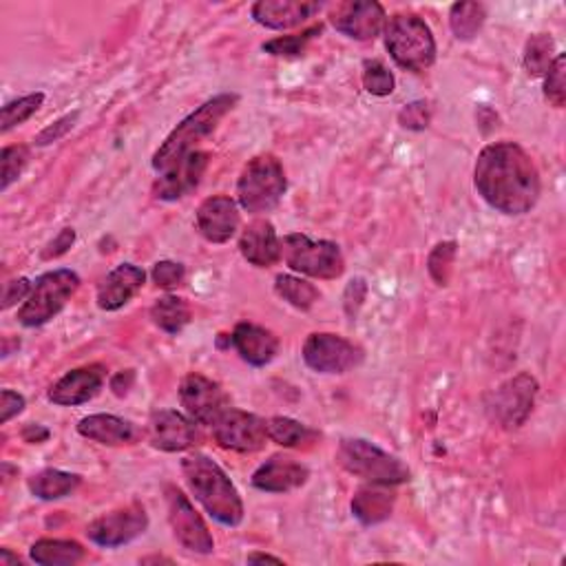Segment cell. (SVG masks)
<instances>
[{
  "instance_id": "cell-1",
  "label": "cell",
  "mask_w": 566,
  "mask_h": 566,
  "mask_svg": "<svg viewBox=\"0 0 566 566\" xmlns=\"http://www.w3.org/2000/svg\"><path fill=\"white\" fill-rule=\"evenodd\" d=\"M478 195L498 213L526 215L540 200L542 182L533 158L515 142H495L480 151L473 169Z\"/></svg>"
},
{
  "instance_id": "cell-2",
  "label": "cell",
  "mask_w": 566,
  "mask_h": 566,
  "mask_svg": "<svg viewBox=\"0 0 566 566\" xmlns=\"http://www.w3.org/2000/svg\"><path fill=\"white\" fill-rule=\"evenodd\" d=\"M184 478L200 504L224 526H237L244 520V502L226 471L209 456L193 453L182 460Z\"/></svg>"
},
{
  "instance_id": "cell-3",
  "label": "cell",
  "mask_w": 566,
  "mask_h": 566,
  "mask_svg": "<svg viewBox=\"0 0 566 566\" xmlns=\"http://www.w3.org/2000/svg\"><path fill=\"white\" fill-rule=\"evenodd\" d=\"M239 103V96L235 94H220L204 103L200 109H195L189 118H184L171 136L162 142V147L153 156V169L158 173L169 171L173 164H178L189 153L197 151L195 147L215 134L220 122L235 109Z\"/></svg>"
},
{
  "instance_id": "cell-4",
  "label": "cell",
  "mask_w": 566,
  "mask_h": 566,
  "mask_svg": "<svg viewBox=\"0 0 566 566\" xmlns=\"http://www.w3.org/2000/svg\"><path fill=\"white\" fill-rule=\"evenodd\" d=\"M385 47L398 67L414 74H423L436 63V41L429 25L409 12L385 23Z\"/></svg>"
},
{
  "instance_id": "cell-5",
  "label": "cell",
  "mask_w": 566,
  "mask_h": 566,
  "mask_svg": "<svg viewBox=\"0 0 566 566\" xmlns=\"http://www.w3.org/2000/svg\"><path fill=\"white\" fill-rule=\"evenodd\" d=\"M286 189L284 164L275 156L264 153L244 167L237 182V200L246 213L259 215L273 211L284 200Z\"/></svg>"
},
{
  "instance_id": "cell-6",
  "label": "cell",
  "mask_w": 566,
  "mask_h": 566,
  "mask_svg": "<svg viewBox=\"0 0 566 566\" xmlns=\"http://www.w3.org/2000/svg\"><path fill=\"white\" fill-rule=\"evenodd\" d=\"M337 460L348 473L363 478L367 482H381V484L394 487V484L407 482L412 476L407 464L401 458L387 453L385 449L363 438L341 440Z\"/></svg>"
},
{
  "instance_id": "cell-7",
  "label": "cell",
  "mask_w": 566,
  "mask_h": 566,
  "mask_svg": "<svg viewBox=\"0 0 566 566\" xmlns=\"http://www.w3.org/2000/svg\"><path fill=\"white\" fill-rule=\"evenodd\" d=\"M78 288L81 277L74 270L61 268L41 275L32 288V295L19 310V321L25 328H41L50 323L67 306Z\"/></svg>"
},
{
  "instance_id": "cell-8",
  "label": "cell",
  "mask_w": 566,
  "mask_h": 566,
  "mask_svg": "<svg viewBox=\"0 0 566 566\" xmlns=\"http://www.w3.org/2000/svg\"><path fill=\"white\" fill-rule=\"evenodd\" d=\"M281 259L301 275L314 279H337L345 270V259L339 244L328 239H310L308 235H286L281 239Z\"/></svg>"
},
{
  "instance_id": "cell-9",
  "label": "cell",
  "mask_w": 566,
  "mask_h": 566,
  "mask_svg": "<svg viewBox=\"0 0 566 566\" xmlns=\"http://www.w3.org/2000/svg\"><path fill=\"white\" fill-rule=\"evenodd\" d=\"M537 396V381L528 372H520L513 378L498 385L487 398V414L502 429H517L533 412Z\"/></svg>"
},
{
  "instance_id": "cell-10",
  "label": "cell",
  "mask_w": 566,
  "mask_h": 566,
  "mask_svg": "<svg viewBox=\"0 0 566 566\" xmlns=\"http://www.w3.org/2000/svg\"><path fill=\"white\" fill-rule=\"evenodd\" d=\"M303 363L319 374H345L361 365L363 350L345 337L332 332H314L301 350Z\"/></svg>"
},
{
  "instance_id": "cell-11",
  "label": "cell",
  "mask_w": 566,
  "mask_h": 566,
  "mask_svg": "<svg viewBox=\"0 0 566 566\" xmlns=\"http://www.w3.org/2000/svg\"><path fill=\"white\" fill-rule=\"evenodd\" d=\"M213 436L217 445L224 449L253 453V451H259L268 440V420L259 418L257 414L228 407L213 423Z\"/></svg>"
},
{
  "instance_id": "cell-12",
  "label": "cell",
  "mask_w": 566,
  "mask_h": 566,
  "mask_svg": "<svg viewBox=\"0 0 566 566\" xmlns=\"http://www.w3.org/2000/svg\"><path fill=\"white\" fill-rule=\"evenodd\" d=\"M167 506H169V522H171L173 535L184 548L202 555H209L215 551V540L204 517L197 513V509L189 500V495H184L178 487H167Z\"/></svg>"
},
{
  "instance_id": "cell-13",
  "label": "cell",
  "mask_w": 566,
  "mask_h": 566,
  "mask_svg": "<svg viewBox=\"0 0 566 566\" xmlns=\"http://www.w3.org/2000/svg\"><path fill=\"white\" fill-rule=\"evenodd\" d=\"M147 528H149L147 509L136 502L94 520L87 526V537L103 548H118L145 535Z\"/></svg>"
},
{
  "instance_id": "cell-14",
  "label": "cell",
  "mask_w": 566,
  "mask_h": 566,
  "mask_svg": "<svg viewBox=\"0 0 566 566\" xmlns=\"http://www.w3.org/2000/svg\"><path fill=\"white\" fill-rule=\"evenodd\" d=\"M330 23L337 32L352 41H374L387 23L385 10L376 0H348L337 3L330 12Z\"/></svg>"
},
{
  "instance_id": "cell-15",
  "label": "cell",
  "mask_w": 566,
  "mask_h": 566,
  "mask_svg": "<svg viewBox=\"0 0 566 566\" xmlns=\"http://www.w3.org/2000/svg\"><path fill=\"white\" fill-rule=\"evenodd\" d=\"M180 401L193 420L209 427L231 407V398L222 385L202 374H189L182 381Z\"/></svg>"
},
{
  "instance_id": "cell-16",
  "label": "cell",
  "mask_w": 566,
  "mask_h": 566,
  "mask_svg": "<svg viewBox=\"0 0 566 566\" xmlns=\"http://www.w3.org/2000/svg\"><path fill=\"white\" fill-rule=\"evenodd\" d=\"M149 440L162 451H186L202 442V431L197 420L184 416L175 409L153 412L149 420Z\"/></svg>"
},
{
  "instance_id": "cell-17",
  "label": "cell",
  "mask_w": 566,
  "mask_h": 566,
  "mask_svg": "<svg viewBox=\"0 0 566 566\" xmlns=\"http://www.w3.org/2000/svg\"><path fill=\"white\" fill-rule=\"evenodd\" d=\"M206 169H209V153H204V151L189 153L178 164H173L169 171L160 173V178L153 186L156 197L162 202H178V200L191 195L200 186Z\"/></svg>"
},
{
  "instance_id": "cell-18",
  "label": "cell",
  "mask_w": 566,
  "mask_h": 566,
  "mask_svg": "<svg viewBox=\"0 0 566 566\" xmlns=\"http://www.w3.org/2000/svg\"><path fill=\"white\" fill-rule=\"evenodd\" d=\"M323 10V3L314 0H259L253 6V21L266 30H292L308 23Z\"/></svg>"
},
{
  "instance_id": "cell-19",
  "label": "cell",
  "mask_w": 566,
  "mask_h": 566,
  "mask_svg": "<svg viewBox=\"0 0 566 566\" xmlns=\"http://www.w3.org/2000/svg\"><path fill=\"white\" fill-rule=\"evenodd\" d=\"M107 370L105 365H85L67 372L52 389H50V401L63 407H76L85 405L92 398H96L105 385Z\"/></svg>"
},
{
  "instance_id": "cell-20",
  "label": "cell",
  "mask_w": 566,
  "mask_h": 566,
  "mask_svg": "<svg viewBox=\"0 0 566 566\" xmlns=\"http://www.w3.org/2000/svg\"><path fill=\"white\" fill-rule=\"evenodd\" d=\"M239 228L237 202L226 195L209 197L197 209V231L211 244H226Z\"/></svg>"
},
{
  "instance_id": "cell-21",
  "label": "cell",
  "mask_w": 566,
  "mask_h": 566,
  "mask_svg": "<svg viewBox=\"0 0 566 566\" xmlns=\"http://www.w3.org/2000/svg\"><path fill=\"white\" fill-rule=\"evenodd\" d=\"M310 469L290 456H270L255 473L253 487L266 493H288L303 487Z\"/></svg>"
},
{
  "instance_id": "cell-22",
  "label": "cell",
  "mask_w": 566,
  "mask_h": 566,
  "mask_svg": "<svg viewBox=\"0 0 566 566\" xmlns=\"http://www.w3.org/2000/svg\"><path fill=\"white\" fill-rule=\"evenodd\" d=\"M147 273L134 264H120L116 270H111L100 288H98V306L105 312H116L125 308L145 286Z\"/></svg>"
},
{
  "instance_id": "cell-23",
  "label": "cell",
  "mask_w": 566,
  "mask_h": 566,
  "mask_svg": "<svg viewBox=\"0 0 566 566\" xmlns=\"http://www.w3.org/2000/svg\"><path fill=\"white\" fill-rule=\"evenodd\" d=\"M239 250L248 264L257 268H270L281 259V239L268 220H255L244 228L239 237Z\"/></svg>"
},
{
  "instance_id": "cell-24",
  "label": "cell",
  "mask_w": 566,
  "mask_h": 566,
  "mask_svg": "<svg viewBox=\"0 0 566 566\" xmlns=\"http://www.w3.org/2000/svg\"><path fill=\"white\" fill-rule=\"evenodd\" d=\"M231 345L253 367H264L275 361L279 352V339L275 332L257 323H239L231 334Z\"/></svg>"
},
{
  "instance_id": "cell-25",
  "label": "cell",
  "mask_w": 566,
  "mask_h": 566,
  "mask_svg": "<svg viewBox=\"0 0 566 566\" xmlns=\"http://www.w3.org/2000/svg\"><path fill=\"white\" fill-rule=\"evenodd\" d=\"M78 434L107 447L134 445L140 438V431L134 423L114 416V414H92L78 423Z\"/></svg>"
},
{
  "instance_id": "cell-26",
  "label": "cell",
  "mask_w": 566,
  "mask_h": 566,
  "mask_svg": "<svg viewBox=\"0 0 566 566\" xmlns=\"http://www.w3.org/2000/svg\"><path fill=\"white\" fill-rule=\"evenodd\" d=\"M396 504V491L392 484L370 482L367 487H361L352 498V515L363 526H374L385 522Z\"/></svg>"
},
{
  "instance_id": "cell-27",
  "label": "cell",
  "mask_w": 566,
  "mask_h": 566,
  "mask_svg": "<svg viewBox=\"0 0 566 566\" xmlns=\"http://www.w3.org/2000/svg\"><path fill=\"white\" fill-rule=\"evenodd\" d=\"M32 559L41 566H74L85 559V548L76 540H39L32 551Z\"/></svg>"
},
{
  "instance_id": "cell-28",
  "label": "cell",
  "mask_w": 566,
  "mask_h": 566,
  "mask_svg": "<svg viewBox=\"0 0 566 566\" xmlns=\"http://www.w3.org/2000/svg\"><path fill=\"white\" fill-rule=\"evenodd\" d=\"M78 487L81 476L61 469H43L30 478V491L41 500H61L74 493Z\"/></svg>"
},
{
  "instance_id": "cell-29",
  "label": "cell",
  "mask_w": 566,
  "mask_h": 566,
  "mask_svg": "<svg viewBox=\"0 0 566 566\" xmlns=\"http://www.w3.org/2000/svg\"><path fill=\"white\" fill-rule=\"evenodd\" d=\"M151 319L162 332L178 337L191 323V306L180 297L167 295L153 303Z\"/></svg>"
},
{
  "instance_id": "cell-30",
  "label": "cell",
  "mask_w": 566,
  "mask_h": 566,
  "mask_svg": "<svg viewBox=\"0 0 566 566\" xmlns=\"http://www.w3.org/2000/svg\"><path fill=\"white\" fill-rule=\"evenodd\" d=\"M487 21L482 3H456L449 10V28L458 41H473Z\"/></svg>"
},
{
  "instance_id": "cell-31",
  "label": "cell",
  "mask_w": 566,
  "mask_h": 566,
  "mask_svg": "<svg viewBox=\"0 0 566 566\" xmlns=\"http://www.w3.org/2000/svg\"><path fill=\"white\" fill-rule=\"evenodd\" d=\"M317 431L308 425L288 418V416H275L268 420V438L281 447H303L317 440Z\"/></svg>"
},
{
  "instance_id": "cell-32",
  "label": "cell",
  "mask_w": 566,
  "mask_h": 566,
  "mask_svg": "<svg viewBox=\"0 0 566 566\" xmlns=\"http://www.w3.org/2000/svg\"><path fill=\"white\" fill-rule=\"evenodd\" d=\"M275 290L284 301H288L297 310H310L321 297L310 281L292 275H279L275 279Z\"/></svg>"
},
{
  "instance_id": "cell-33",
  "label": "cell",
  "mask_w": 566,
  "mask_h": 566,
  "mask_svg": "<svg viewBox=\"0 0 566 566\" xmlns=\"http://www.w3.org/2000/svg\"><path fill=\"white\" fill-rule=\"evenodd\" d=\"M553 52H555V43L548 34H535L526 41L524 47V70L528 76L540 78L548 72V67L553 65Z\"/></svg>"
},
{
  "instance_id": "cell-34",
  "label": "cell",
  "mask_w": 566,
  "mask_h": 566,
  "mask_svg": "<svg viewBox=\"0 0 566 566\" xmlns=\"http://www.w3.org/2000/svg\"><path fill=\"white\" fill-rule=\"evenodd\" d=\"M43 103H45V94H41V92L39 94H30L25 98H19L14 103H8L3 107V127H0V131L8 134L14 127L28 122L43 107Z\"/></svg>"
},
{
  "instance_id": "cell-35",
  "label": "cell",
  "mask_w": 566,
  "mask_h": 566,
  "mask_svg": "<svg viewBox=\"0 0 566 566\" xmlns=\"http://www.w3.org/2000/svg\"><path fill=\"white\" fill-rule=\"evenodd\" d=\"M456 255H458V244H456V242H440V244L429 253L427 270H429V277H431L438 286H449Z\"/></svg>"
},
{
  "instance_id": "cell-36",
  "label": "cell",
  "mask_w": 566,
  "mask_h": 566,
  "mask_svg": "<svg viewBox=\"0 0 566 566\" xmlns=\"http://www.w3.org/2000/svg\"><path fill=\"white\" fill-rule=\"evenodd\" d=\"M323 30H321V25H317V28H310V30H306L303 34H295V36H284V39H275V41H268V43H264V52L266 54H270V56H279V58H297V56H301L303 52H306V47H308V43L314 39V36H319Z\"/></svg>"
},
{
  "instance_id": "cell-37",
  "label": "cell",
  "mask_w": 566,
  "mask_h": 566,
  "mask_svg": "<svg viewBox=\"0 0 566 566\" xmlns=\"http://www.w3.org/2000/svg\"><path fill=\"white\" fill-rule=\"evenodd\" d=\"M30 162V149L28 147H6L3 153H0V178H3V182H0V191H8L25 171Z\"/></svg>"
},
{
  "instance_id": "cell-38",
  "label": "cell",
  "mask_w": 566,
  "mask_h": 566,
  "mask_svg": "<svg viewBox=\"0 0 566 566\" xmlns=\"http://www.w3.org/2000/svg\"><path fill=\"white\" fill-rule=\"evenodd\" d=\"M363 87L367 94H372L376 98H385V96L394 94L396 81H394L392 72L381 61H367L363 65Z\"/></svg>"
},
{
  "instance_id": "cell-39",
  "label": "cell",
  "mask_w": 566,
  "mask_h": 566,
  "mask_svg": "<svg viewBox=\"0 0 566 566\" xmlns=\"http://www.w3.org/2000/svg\"><path fill=\"white\" fill-rule=\"evenodd\" d=\"M544 98L555 107L562 109L566 100V83H564V54H557L548 72L544 74Z\"/></svg>"
},
{
  "instance_id": "cell-40",
  "label": "cell",
  "mask_w": 566,
  "mask_h": 566,
  "mask_svg": "<svg viewBox=\"0 0 566 566\" xmlns=\"http://www.w3.org/2000/svg\"><path fill=\"white\" fill-rule=\"evenodd\" d=\"M431 122V107L427 100H414L398 114V125L409 131H425Z\"/></svg>"
},
{
  "instance_id": "cell-41",
  "label": "cell",
  "mask_w": 566,
  "mask_h": 566,
  "mask_svg": "<svg viewBox=\"0 0 566 566\" xmlns=\"http://www.w3.org/2000/svg\"><path fill=\"white\" fill-rule=\"evenodd\" d=\"M151 277H153L156 286H160V288L169 290V288H175V286H180V284L184 281V277H186V268H184L182 264H178V261H169V259H164V261H158V264L153 266Z\"/></svg>"
},
{
  "instance_id": "cell-42",
  "label": "cell",
  "mask_w": 566,
  "mask_h": 566,
  "mask_svg": "<svg viewBox=\"0 0 566 566\" xmlns=\"http://www.w3.org/2000/svg\"><path fill=\"white\" fill-rule=\"evenodd\" d=\"M78 118H81V111H74V114H70V116H65V118L56 120L54 125H50L45 131H41V134H39L36 145H39V147H47V145H54V142L63 140V138H65V136L76 127Z\"/></svg>"
},
{
  "instance_id": "cell-43",
  "label": "cell",
  "mask_w": 566,
  "mask_h": 566,
  "mask_svg": "<svg viewBox=\"0 0 566 566\" xmlns=\"http://www.w3.org/2000/svg\"><path fill=\"white\" fill-rule=\"evenodd\" d=\"M365 297H367V284L363 277H356L348 284L345 292H343V308H345V314L350 319H354L359 314V310L363 308L365 303Z\"/></svg>"
},
{
  "instance_id": "cell-44",
  "label": "cell",
  "mask_w": 566,
  "mask_h": 566,
  "mask_svg": "<svg viewBox=\"0 0 566 566\" xmlns=\"http://www.w3.org/2000/svg\"><path fill=\"white\" fill-rule=\"evenodd\" d=\"M32 288H34V284L30 279H25V277L10 281L6 286V295H3V310H10L19 301H28V297L32 295Z\"/></svg>"
},
{
  "instance_id": "cell-45",
  "label": "cell",
  "mask_w": 566,
  "mask_h": 566,
  "mask_svg": "<svg viewBox=\"0 0 566 566\" xmlns=\"http://www.w3.org/2000/svg\"><path fill=\"white\" fill-rule=\"evenodd\" d=\"M76 244V231L74 228H63L58 233L56 239H52L45 250H43V259H56V257H63L65 253H70V248Z\"/></svg>"
},
{
  "instance_id": "cell-46",
  "label": "cell",
  "mask_w": 566,
  "mask_h": 566,
  "mask_svg": "<svg viewBox=\"0 0 566 566\" xmlns=\"http://www.w3.org/2000/svg\"><path fill=\"white\" fill-rule=\"evenodd\" d=\"M0 409H3V425L10 423L14 416H19L25 409V396L12 389H3L0 392Z\"/></svg>"
},
{
  "instance_id": "cell-47",
  "label": "cell",
  "mask_w": 566,
  "mask_h": 566,
  "mask_svg": "<svg viewBox=\"0 0 566 566\" xmlns=\"http://www.w3.org/2000/svg\"><path fill=\"white\" fill-rule=\"evenodd\" d=\"M134 381H136L134 370H127V372L116 374V376H114V381H111V389H114V394H116V396H127V394H129V389L134 387Z\"/></svg>"
},
{
  "instance_id": "cell-48",
  "label": "cell",
  "mask_w": 566,
  "mask_h": 566,
  "mask_svg": "<svg viewBox=\"0 0 566 566\" xmlns=\"http://www.w3.org/2000/svg\"><path fill=\"white\" fill-rule=\"evenodd\" d=\"M23 438H25V442H30V445H39V442H45L47 438H50V429L47 427H43V425H28L25 429H23Z\"/></svg>"
},
{
  "instance_id": "cell-49",
  "label": "cell",
  "mask_w": 566,
  "mask_h": 566,
  "mask_svg": "<svg viewBox=\"0 0 566 566\" xmlns=\"http://www.w3.org/2000/svg\"><path fill=\"white\" fill-rule=\"evenodd\" d=\"M248 562H250V564H255V562H275V564H281L279 557L268 555V553H253V555H248Z\"/></svg>"
},
{
  "instance_id": "cell-50",
  "label": "cell",
  "mask_w": 566,
  "mask_h": 566,
  "mask_svg": "<svg viewBox=\"0 0 566 566\" xmlns=\"http://www.w3.org/2000/svg\"><path fill=\"white\" fill-rule=\"evenodd\" d=\"M8 564H21V559L17 555L10 553V548L0 551V566H8Z\"/></svg>"
}]
</instances>
